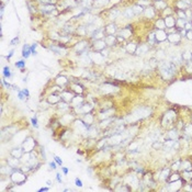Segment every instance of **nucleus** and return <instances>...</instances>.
<instances>
[{
    "mask_svg": "<svg viewBox=\"0 0 192 192\" xmlns=\"http://www.w3.org/2000/svg\"><path fill=\"white\" fill-rule=\"evenodd\" d=\"M159 69L165 79H170L176 74V64L172 62H163L159 65Z\"/></svg>",
    "mask_w": 192,
    "mask_h": 192,
    "instance_id": "f257e3e1",
    "label": "nucleus"
},
{
    "mask_svg": "<svg viewBox=\"0 0 192 192\" xmlns=\"http://www.w3.org/2000/svg\"><path fill=\"white\" fill-rule=\"evenodd\" d=\"M10 179L14 185H22L23 183H25L26 180H28V177H26V174L23 172L20 168H17V169L10 175Z\"/></svg>",
    "mask_w": 192,
    "mask_h": 192,
    "instance_id": "f03ea898",
    "label": "nucleus"
},
{
    "mask_svg": "<svg viewBox=\"0 0 192 192\" xmlns=\"http://www.w3.org/2000/svg\"><path fill=\"white\" fill-rule=\"evenodd\" d=\"M38 12L43 15H47V14H58V9L56 7V4H38Z\"/></svg>",
    "mask_w": 192,
    "mask_h": 192,
    "instance_id": "7ed1b4c3",
    "label": "nucleus"
},
{
    "mask_svg": "<svg viewBox=\"0 0 192 192\" xmlns=\"http://www.w3.org/2000/svg\"><path fill=\"white\" fill-rule=\"evenodd\" d=\"M36 145H38L36 141H35L33 137L29 136V137H26L24 140V142L22 143V148L24 150V153H31V152L34 150Z\"/></svg>",
    "mask_w": 192,
    "mask_h": 192,
    "instance_id": "20e7f679",
    "label": "nucleus"
},
{
    "mask_svg": "<svg viewBox=\"0 0 192 192\" xmlns=\"http://www.w3.org/2000/svg\"><path fill=\"white\" fill-rule=\"evenodd\" d=\"M108 45L105 43L104 38L102 40H96V41H91V49L94 52H102L104 49H107Z\"/></svg>",
    "mask_w": 192,
    "mask_h": 192,
    "instance_id": "39448f33",
    "label": "nucleus"
},
{
    "mask_svg": "<svg viewBox=\"0 0 192 192\" xmlns=\"http://www.w3.org/2000/svg\"><path fill=\"white\" fill-rule=\"evenodd\" d=\"M103 28H104L105 35H116L119 32V28H118L115 22H109L108 24H105Z\"/></svg>",
    "mask_w": 192,
    "mask_h": 192,
    "instance_id": "423d86ee",
    "label": "nucleus"
},
{
    "mask_svg": "<svg viewBox=\"0 0 192 192\" xmlns=\"http://www.w3.org/2000/svg\"><path fill=\"white\" fill-rule=\"evenodd\" d=\"M116 35H121L124 40H127V38H129L131 36L133 35V28L132 25H126V26H124V28L122 29H119V32H118V34Z\"/></svg>",
    "mask_w": 192,
    "mask_h": 192,
    "instance_id": "0eeeda50",
    "label": "nucleus"
},
{
    "mask_svg": "<svg viewBox=\"0 0 192 192\" xmlns=\"http://www.w3.org/2000/svg\"><path fill=\"white\" fill-rule=\"evenodd\" d=\"M120 15H122V10L118 9V8H111L108 11V18L110 22H114L118 18H120Z\"/></svg>",
    "mask_w": 192,
    "mask_h": 192,
    "instance_id": "6e6552de",
    "label": "nucleus"
},
{
    "mask_svg": "<svg viewBox=\"0 0 192 192\" xmlns=\"http://www.w3.org/2000/svg\"><path fill=\"white\" fill-rule=\"evenodd\" d=\"M60 98H62V100L63 101H66V102H71V100L74 99V97H75V94L73 93V91L71 90H68V89H63L62 90V92H60Z\"/></svg>",
    "mask_w": 192,
    "mask_h": 192,
    "instance_id": "1a4fd4ad",
    "label": "nucleus"
},
{
    "mask_svg": "<svg viewBox=\"0 0 192 192\" xmlns=\"http://www.w3.org/2000/svg\"><path fill=\"white\" fill-rule=\"evenodd\" d=\"M155 36H156L157 43H163L166 40H168V33L166 32V30H156L155 31Z\"/></svg>",
    "mask_w": 192,
    "mask_h": 192,
    "instance_id": "9d476101",
    "label": "nucleus"
},
{
    "mask_svg": "<svg viewBox=\"0 0 192 192\" xmlns=\"http://www.w3.org/2000/svg\"><path fill=\"white\" fill-rule=\"evenodd\" d=\"M164 20H165V23H166V29L176 28L177 18H175L172 14H171V15H167V17H164Z\"/></svg>",
    "mask_w": 192,
    "mask_h": 192,
    "instance_id": "9b49d317",
    "label": "nucleus"
},
{
    "mask_svg": "<svg viewBox=\"0 0 192 192\" xmlns=\"http://www.w3.org/2000/svg\"><path fill=\"white\" fill-rule=\"evenodd\" d=\"M181 35L179 33L178 31L176 32H172L170 34H168V41L170 43H175V44H179L180 41H181Z\"/></svg>",
    "mask_w": 192,
    "mask_h": 192,
    "instance_id": "f8f14e48",
    "label": "nucleus"
},
{
    "mask_svg": "<svg viewBox=\"0 0 192 192\" xmlns=\"http://www.w3.org/2000/svg\"><path fill=\"white\" fill-rule=\"evenodd\" d=\"M104 41L107 43L108 47H113L118 44V40H116V35H105L104 36Z\"/></svg>",
    "mask_w": 192,
    "mask_h": 192,
    "instance_id": "ddd939ff",
    "label": "nucleus"
},
{
    "mask_svg": "<svg viewBox=\"0 0 192 192\" xmlns=\"http://www.w3.org/2000/svg\"><path fill=\"white\" fill-rule=\"evenodd\" d=\"M156 12H157V10L155 9V7H145V10H144L143 13L146 15V18H148V19H153V18H155V15H156Z\"/></svg>",
    "mask_w": 192,
    "mask_h": 192,
    "instance_id": "4468645a",
    "label": "nucleus"
},
{
    "mask_svg": "<svg viewBox=\"0 0 192 192\" xmlns=\"http://www.w3.org/2000/svg\"><path fill=\"white\" fill-rule=\"evenodd\" d=\"M62 101V98H60V94H56V93H52L47 98V102L49 104H58L60 102Z\"/></svg>",
    "mask_w": 192,
    "mask_h": 192,
    "instance_id": "2eb2a0df",
    "label": "nucleus"
},
{
    "mask_svg": "<svg viewBox=\"0 0 192 192\" xmlns=\"http://www.w3.org/2000/svg\"><path fill=\"white\" fill-rule=\"evenodd\" d=\"M31 55H32L31 45H29V44H24V45H23V47H22V57L26 60V58H29Z\"/></svg>",
    "mask_w": 192,
    "mask_h": 192,
    "instance_id": "dca6fc26",
    "label": "nucleus"
},
{
    "mask_svg": "<svg viewBox=\"0 0 192 192\" xmlns=\"http://www.w3.org/2000/svg\"><path fill=\"white\" fill-rule=\"evenodd\" d=\"M148 49H149V45L148 44H140V45H137V49H136V54L137 55H144L145 53L148 52Z\"/></svg>",
    "mask_w": 192,
    "mask_h": 192,
    "instance_id": "f3484780",
    "label": "nucleus"
},
{
    "mask_svg": "<svg viewBox=\"0 0 192 192\" xmlns=\"http://www.w3.org/2000/svg\"><path fill=\"white\" fill-rule=\"evenodd\" d=\"M110 1H111V0H93V9L94 8L102 9V8L105 7Z\"/></svg>",
    "mask_w": 192,
    "mask_h": 192,
    "instance_id": "a211bd4d",
    "label": "nucleus"
},
{
    "mask_svg": "<svg viewBox=\"0 0 192 192\" xmlns=\"http://www.w3.org/2000/svg\"><path fill=\"white\" fill-rule=\"evenodd\" d=\"M154 7L156 10H165L167 8V4L165 2V0H157V1H154Z\"/></svg>",
    "mask_w": 192,
    "mask_h": 192,
    "instance_id": "6ab92c4d",
    "label": "nucleus"
},
{
    "mask_svg": "<svg viewBox=\"0 0 192 192\" xmlns=\"http://www.w3.org/2000/svg\"><path fill=\"white\" fill-rule=\"evenodd\" d=\"M24 155V150L23 148H14V149L11 150V156H13L15 158H19V159H21V157Z\"/></svg>",
    "mask_w": 192,
    "mask_h": 192,
    "instance_id": "aec40b11",
    "label": "nucleus"
},
{
    "mask_svg": "<svg viewBox=\"0 0 192 192\" xmlns=\"http://www.w3.org/2000/svg\"><path fill=\"white\" fill-rule=\"evenodd\" d=\"M93 120H94V115L92 114L91 112L84 114V118H82V121L86 122L87 124H89V125H92V124H93Z\"/></svg>",
    "mask_w": 192,
    "mask_h": 192,
    "instance_id": "412c9836",
    "label": "nucleus"
},
{
    "mask_svg": "<svg viewBox=\"0 0 192 192\" xmlns=\"http://www.w3.org/2000/svg\"><path fill=\"white\" fill-rule=\"evenodd\" d=\"M132 9H133V12H134V14H135V17H136V15H140V14L143 13L144 10H145V7H143V6H141V4H134V6H132Z\"/></svg>",
    "mask_w": 192,
    "mask_h": 192,
    "instance_id": "4be33fe9",
    "label": "nucleus"
},
{
    "mask_svg": "<svg viewBox=\"0 0 192 192\" xmlns=\"http://www.w3.org/2000/svg\"><path fill=\"white\" fill-rule=\"evenodd\" d=\"M70 90L73 91V92H75L76 94H81L84 92V87L78 84H73L70 86Z\"/></svg>",
    "mask_w": 192,
    "mask_h": 192,
    "instance_id": "5701e85b",
    "label": "nucleus"
},
{
    "mask_svg": "<svg viewBox=\"0 0 192 192\" xmlns=\"http://www.w3.org/2000/svg\"><path fill=\"white\" fill-rule=\"evenodd\" d=\"M122 15L125 18V19H132V18L135 17V14H134V12H133L132 7L124 9V10L122 11Z\"/></svg>",
    "mask_w": 192,
    "mask_h": 192,
    "instance_id": "b1692460",
    "label": "nucleus"
},
{
    "mask_svg": "<svg viewBox=\"0 0 192 192\" xmlns=\"http://www.w3.org/2000/svg\"><path fill=\"white\" fill-rule=\"evenodd\" d=\"M67 84H68V79H67L66 77L58 76L57 78H56V85H57V86L64 87V86H66Z\"/></svg>",
    "mask_w": 192,
    "mask_h": 192,
    "instance_id": "393cba45",
    "label": "nucleus"
},
{
    "mask_svg": "<svg viewBox=\"0 0 192 192\" xmlns=\"http://www.w3.org/2000/svg\"><path fill=\"white\" fill-rule=\"evenodd\" d=\"M181 169H183L185 171H191L192 170V164L191 161L189 160H183L181 161Z\"/></svg>",
    "mask_w": 192,
    "mask_h": 192,
    "instance_id": "a878e982",
    "label": "nucleus"
},
{
    "mask_svg": "<svg viewBox=\"0 0 192 192\" xmlns=\"http://www.w3.org/2000/svg\"><path fill=\"white\" fill-rule=\"evenodd\" d=\"M38 4H57L60 0H34Z\"/></svg>",
    "mask_w": 192,
    "mask_h": 192,
    "instance_id": "bb28decb",
    "label": "nucleus"
},
{
    "mask_svg": "<svg viewBox=\"0 0 192 192\" xmlns=\"http://www.w3.org/2000/svg\"><path fill=\"white\" fill-rule=\"evenodd\" d=\"M156 29L157 30H166V23H165L164 18L157 19V21H156Z\"/></svg>",
    "mask_w": 192,
    "mask_h": 192,
    "instance_id": "cd10ccee",
    "label": "nucleus"
},
{
    "mask_svg": "<svg viewBox=\"0 0 192 192\" xmlns=\"http://www.w3.org/2000/svg\"><path fill=\"white\" fill-rule=\"evenodd\" d=\"M137 45H138V44H135V43H129V44H126V46H125L126 52L132 53V54L133 53H135L136 52Z\"/></svg>",
    "mask_w": 192,
    "mask_h": 192,
    "instance_id": "c85d7f7f",
    "label": "nucleus"
},
{
    "mask_svg": "<svg viewBox=\"0 0 192 192\" xmlns=\"http://www.w3.org/2000/svg\"><path fill=\"white\" fill-rule=\"evenodd\" d=\"M2 75H4V78H10L11 76H12V74H11V69L10 67H4V70H2Z\"/></svg>",
    "mask_w": 192,
    "mask_h": 192,
    "instance_id": "c756f323",
    "label": "nucleus"
},
{
    "mask_svg": "<svg viewBox=\"0 0 192 192\" xmlns=\"http://www.w3.org/2000/svg\"><path fill=\"white\" fill-rule=\"evenodd\" d=\"M14 65H15V67H17V68H19V69H23V68L25 67V60H18V62L14 64Z\"/></svg>",
    "mask_w": 192,
    "mask_h": 192,
    "instance_id": "7c9ffc66",
    "label": "nucleus"
},
{
    "mask_svg": "<svg viewBox=\"0 0 192 192\" xmlns=\"http://www.w3.org/2000/svg\"><path fill=\"white\" fill-rule=\"evenodd\" d=\"M168 136H169L170 140L177 141V138H178V133L176 132V131H170V132L168 133Z\"/></svg>",
    "mask_w": 192,
    "mask_h": 192,
    "instance_id": "2f4dec72",
    "label": "nucleus"
},
{
    "mask_svg": "<svg viewBox=\"0 0 192 192\" xmlns=\"http://www.w3.org/2000/svg\"><path fill=\"white\" fill-rule=\"evenodd\" d=\"M185 134H188L189 136L192 137V124H189L185 127Z\"/></svg>",
    "mask_w": 192,
    "mask_h": 192,
    "instance_id": "473e14b6",
    "label": "nucleus"
},
{
    "mask_svg": "<svg viewBox=\"0 0 192 192\" xmlns=\"http://www.w3.org/2000/svg\"><path fill=\"white\" fill-rule=\"evenodd\" d=\"M36 47H38V43H33L31 45V49H32V55L36 56L38 55V52H36Z\"/></svg>",
    "mask_w": 192,
    "mask_h": 192,
    "instance_id": "72a5a7b5",
    "label": "nucleus"
},
{
    "mask_svg": "<svg viewBox=\"0 0 192 192\" xmlns=\"http://www.w3.org/2000/svg\"><path fill=\"white\" fill-rule=\"evenodd\" d=\"M19 41H20V38H19V36H15L14 38H12L10 41V45L14 46V45H18L19 44Z\"/></svg>",
    "mask_w": 192,
    "mask_h": 192,
    "instance_id": "f704fd0d",
    "label": "nucleus"
},
{
    "mask_svg": "<svg viewBox=\"0 0 192 192\" xmlns=\"http://www.w3.org/2000/svg\"><path fill=\"white\" fill-rule=\"evenodd\" d=\"M18 97H19V99L22 100V101H25V100H26V96L23 93V91H19V92H18Z\"/></svg>",
    "mask_w": 192,
    "mask_h": 192,
    "instance_id": "c9c22d12",
    "label": "nucleus"
},
{
    "mask_svg": "<svg viewBox=\"0 0 192 192\" xmlns=\"http://www.w3.org/2000/svg\"><path fill=\"white\" fill-rule=\"evenodd\" d=\"M31 122H32V125L34 126L35 129H38V119H36V116H34V118H32V119H31Z\"/></svg>",
    "mask_w": 192,
    "mask_h": 192,
    "instance_id": "e433bc0d",
    "label": "nucleus"
},
{
    "mask_svg": "<svg viewBox=\"0 0 192 192\" xmlns=\"http://www.w3.org/2000/svg\"><path fill=\"white\" fill-rule=\"evenodd\" d=\"M168 174H169V169H165V170L163 171V174H161V179H163V180L167 179L168 178Z\"/></svg>",
    "mask_w": 192,
    "mask_h": 192,
    "instance_id": "4c0bfd02",
    "label": "nucleus"
},
{
    "mask_svg": "<svg viewBox=\"0 0 192 192\" xmlns=\"http://www.w3.org/2000/svg\"><path fill=\"white\" fill-rule=\"evenodd\" d=\"M179 179H180V177L178 174H175V175H172V177H170V181H179Z\"/></svg>",
    "mask_w": 192,
    "mask_h": 192,
    "instance_id": "58836bf2",
    "label": "nucleus"
},
{
    "mask_svg": "<svg viewBox=\"0 0 192 192\" xmlns=\"http://www.w3.org/2000/svg\"><path fill=\"white\" fill-rule=\"evenodd\" d=\"M54 160L57 163V165H60V166H62V165H63V160H62V159H60L58 156H54Z\"/></svg>",
    "mask_w": 192,
    "mask_h": 192,
    "instance_id": "ea45409f",
    "label": "nucleus"
},
{
    "mask_svg": "<svg viewBox=\"0 0 192 192\" xmlns=\"http://www.w3.org/2000/svg\"><path fill=\"white\" fill-rule=\"evenodd\" d=\"M179 166H181V161H177L176 164L172 165V169H174V170H177V169H179V168H180Z\"/></svg>",
    "mask_w": 192,
    "mask_h": 192,
    "instance_id": "a19ab883",
    "label": "nucleus"
},
{
    "mask_svg": "<svg viewBox=\"0 0 192 192\" xmlns=\"http://www.w3.org/2000/svg\"><path fill=\"white\" fill-rule=\"evenodd\" d=\"M41 156H42L43 160H45L46 159V153H45V148H44V147L41 148Z\"/></svg>",
    "mask_w": 192,
    "mask_h": 192,
    "instance_id": "79ce46f5",
    "label": "nucleus"
},
{
    "mask_svg": "<svg viewBox=\"0 0 192 192\" xmlns=\"http://www.w3.org/2000/svg\"><path fill=\"white\" fill-rule=\"evenodd\" d=\"M185 38H188V40H190V41H192V30H189V31H187Z\"/></svg>",
    "mask_w": 192,
    "mask_h": 192,
    "instance_id": "37998d69",
    "label": "nucleus"
},
{
    "mask_svg": "<svg viewBox=\"0 0 192 192\" xmlns=\"http://www.w3.org/2000/svg\"><path fill=\"white\" fill-rule=\"evenodd\" d=\"M75 185H76L77 187H82V181H81L80 179L76 178L75 179Z\"/></svg>",
    "mask_w": 192,
    "mask_h": 192,
    "instance_id": "c03bdc74",
    "label": "nucleus"
},
{
    "mask_svg": "<svg viewBox=\"0 0 192 192\" xmlns=\"http://www.w3.org/2000/svg\"><path fill=\"white\" fill-rule=\"evenodd\" d=\"M13 54H14V49H11L10 52H9V54H8L7 56H6V58H7L8 60H10L11 57H12V56H13Z\"/></svg>",
    "mask_w": 192,
    "mask_h": 192,
    "instance_id": "a18cd8bd",
    "label": "nucleus"
},
{
    "mask_svg": "<svg viewBox=\"0 0 192 192\" xmlns=\"http://www.w3.org/2000/svg\"><path fill=\"white\" fill-rule=\"evenodd\" d=\"M56 164H57L56 161H51V163H49V167L52 168L53 170H55L56 168H57V167H56Z\"/></svg>",
    "mask_w": 192,
    "mask_h": 192,
    "instance_id": "49530a36",
    "label": "nucleus"
},
{
    "mask_svg": "<svg viewBox=\"0 0 192 192\" xmlns=\"http://www.w3.org/2000/svg\"><path fill=\"white\" fill-rule=\"evenodd\" d=\"M56 180L60 182V183L62 182V177H60V174H57V175H56Z\"/></svg>",
    "mask_w": 192,
    "mask_h": 192,
    "instance_id": "de8ad7c7",
    "label": "nucleus"
},
{
    "mask_svg": "<svg viewBox=\"0 0 192 192\" xmlns=\"http://www.w3.org/2000/svg\"><path fill=\"white\" fill-rule=\"evenodd\" d=\"M22 91H23V93H24L25 96H26V98H29V97H30V93H29V90H28V89H23Z\"/></svg>",
    "mask_w": 192,
    "mask_h": 192,
    "instance_id": "09e8293b",
    "label": "nucleus"
},
{
    "mask_svg": "<svg viewBox=\"0 0 192 192\" xmlns=\"http://www.w3.org/2000/svg\"><path fill=\"white\" fill-rule=\"evenodd\" d=\"M62 170H63L64 175H67V174H68V168H66V167H62Z\"/></svg>",
    "mask_w": 192,
    "mask_h": 192,
    "instance_id": "8fccbe9b",
    "label": "nucleus"
},
{
    "mask_svg": "<svg viewBox=\"0 0 192 192\" xmlns=\"http://www.w3.org/2000/svg\"><path fill=\"white\" fill-rule=\"evenodd\" d=\"M40 192H43V191H49V188H41L38 190Z\"/></svg>",
    "mask_w": 192,
    "mask_h": 192,
    "instance_id": "3c124183",
    "label": "nucleus"
}]
</instances>
